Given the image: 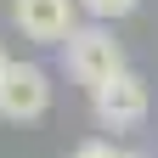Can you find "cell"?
Masks as SVG:
<instances>
[{
	"label": "cell",
	"instance_id": "obj_1",
	"mask_svg": "<svg viewBox=\"0 0 158 158\" xmlns=\"http://www.w3.org/2000/svg\"><path fill=\"white\" fill-rule=\"evenodd\" d=\"M62 45H68V73L79 79V85H90V90L107 85V79L124 68V51H118V40L102 23H96V28H73Z\"/></svg>",
	"mask_w": 158,
	"mask_h": 158
},
{
	"label": "cell",
	"instance_id": "obj_2",
	"mask_svg": "<svg viewBox=\"0 0 158 158\" xmlns=\"http://www.w3.org/2000/svg\"><path fill=\"white\" fill-rule=\"evenodd\" d=\"M90 102H96V118H102L107 130H135V124L147 118L152 96H147V79H141V73L118 68L107 85H96V90H90Z\"/></svg>",
	"mask_w": 158,
	"mask_h": 158
},
{
	"label": "cell",
	"instance_id": "obj_3",
	"mask_svg": "<svg viewBox=\"0 0 158 158\" xmlns=\"http://www.w3.org/2000/svg\"><path fill=\"white\" fill-rule=\"evenodd\" d=\"M45 107H51V79H45V68L11 62L6 73H0V118L28 124V118H40Z\"/></svg>",
	"mask_w": 158,
	"mask_h": 158
},
{
	"label": "cell",
	"instance_id": "obj_4",
	"mask_svg": "<svg viewBox=\"0 0 158 158\" xmlns=\"http://www.w3.org/2000/svg\"><path fill=\"white\" fill-rule=\"evenodd\" d=\"M11 17L17 28L40 45H62V40L79 28L73 23V0H11Z\"/></svg>",
	"mask_w": 158,
	"mask_h": 158
},
{
	"label": "cell",
	"instance_id": "obj_5",
	"mask_svg": "<svg viewBox=\"0 0 158 158\" xmlns=\"http://www.w3.org/2000/svg\"><path fill=\"white\" fill-rule=\"evenodd\" d=\"M85 6H90V11H96V17L107 23V17H130L135 6H141V0H85Z\"/></svg>",
	"mask_w": 158,
	"mask_h": 158
},
{
	"label": "cell",
	"instance_id": "obj_6",
	"mask_svg": "<svg viewBox=\"0 0 158 158\" xmlns=\"http://www.w3.org/2000/svg\"><path fill=\"white\" fill-rule=\"evenodd\" d=\"M73 158H141V152H118L113 141H85V147H79Z\"/></svg>",
	"mask_w": 158,
	"mask_h": 158
},
{
	"label": "cell",
	"instance_id": "obj_7",
	"mask_svg": "<svg viewBox=\"0 0 158 158\" xmlns=\"http://www.w3.org/2000/svg\"><path fill=\"white\" fill-rule=\"evenodd\" d=\"M6 68H11V56H6V51H0V73H6Z\"/></svg>",
	"mask_w": 158,
	"mask_h": 158
}]
</instances>
